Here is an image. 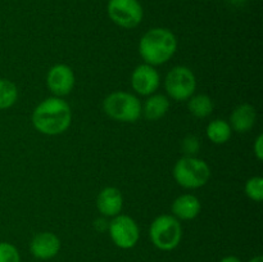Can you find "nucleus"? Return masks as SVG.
<instances>
[{
  "label": "nucleus",
  "instance_id": "1",
  "mask_svg": "<svg viewBox=\"0 0 263 262\" xmlns=\"http://www.w3.org/2000/svg\"><path fill=\"white\" fill-rule=\"evenodd\" d=\"M31 122L35 130L43 135H61L68 130L72 123L71 107L63 98L49 97L36 105Z\"/></svg>",
  "mask_w": 263,
  "mask_h": 262
},
{
  "label": "nucleus",
  "instance_id": "2",
  "mask_svg": "<svg viewBox=\"0 0 263 262\" xmlns=\"http://www.w3.org/2000/svg\"><path fill=\"white\" fill-rule=\"evenodd\" d=\"M177 50V38L171 30L153 27L139 41V54L144 63L157 67L167 63Z\"/></svg>",
  "mask_w": 263,
  "mask_h": 262
},
{
  "label": "nucleus",
  "instance_id": "3",
  "mask_svg": "<svg viewBox=\"0 0 263 262\" xmlns=\"http://www.w3.org/2000/svg\"><path fill=\"white\" fill-rule=\"evenodd\" d=\"M211 167L197 156H184L175 163L172 175L177 184L185 189H199L211 179Z\"/></svg>",
  "mask_w": 263,
  "mask_h": 262
},
{
  "label": "nucleus",
  "instance_id": "4",
  "mask_svg": "<svg viewBox=\"0 0 263 262\" xmlns=\"http://www.w3.org/2000/svg\"><path fill=\"white\" fill-rule=\"evenodd\" d=\"M103 110L113 121L134 123L141 117V102L128 91H113L103 100Z\"/></svg>",
  "mask_w": 263,
  "mask_h": 262
},
{
  "label": "nucleus",
  "instance_id": "5",
  "mask_svg": "<svg viewBox=\"0 0 263 262\" xmlns=\"http://www.w3.org/2000/svg\"><path fill=\"white\" fill-rule=\"evenodd\" d=\"M149 238L156 248L163 252L174 251L181 243V222L172 215L158 216L151 223Z\"/></svg>",
  "mask_w": 263,
  "mask_h": 262
},
{
  "label": "nucleus",
  "instance_id": "6",
  "mask_svg": "<svg viewBox=\"0 0 263 262\" xmlns=\"http://www.w3.org/2000/svg\"><path fill=\"white\" fill-rule=\"evenodd\" d=\"M164 89L170 99L176 100V102H185L195 94L197 77L189 67L175 66L166 74Z\"/></svg>",
  "mask_w": 263,
  "mask_h": 262
},
{
  "label": "nucleus",
  "instance_id": "7",
  "mask_svg": "<svg viewBox=\"0 0 263 262\" xmlns=\"http://www.w3.org/2000/svg\"><path fill=\"white\" fill-rule=\"evenodd\" d=\"M108 17L118 27L133 30L144 18L143 5L139 0H108Z\"/></svg>",
  "mask_w": 263,
  "mask_h": 262
},
{
  "label": "nucleus",
  "instance_id": "8",
  "mask_svg": "<svg viewBox=\"0 0 263 262\" xmlns=\"http://www.w3.org/2000/svg\"><path fill=\"white\" fill-rule=\"evenodd\" d=\"M108 233L116 247L121 249H131L140 239V229L138 222L128 215L115 216L110 218Z\"/></svg>",
  "mask_w": 263,
  "mask_h": 262
},
{
  "label": "nucleus",
  "instance_id": "9",
  "mask_svg": "<svg viewBox=\"0 0 263 262\" xmlns=\"http://www.w3.org/2000/svg\"><path fill=\"white\" fill-rule=\"evenodd\" d=\"M76 84L74 72L68 64L57 63L46 73V86L54 97L63 98L73 90Z\"/></svg>",
  "mask_w": 263,
  "mask_h": 262
},
{
  "label": "nucleus",
  "instance_id": "10",
  "mask_svg": "<svg viewBox=\"0 0 263 262\" xmlns=\"http://www.w3.org/2000/svg\"><path fill=\"white\" fill-rule=\"evenodd\" d=\"M159 85H161L159 72L151 64H139L131 73V86L136 94L149 97L158 90Z\"/></svg>",
  "mask_w": 263,
  "mask_h": 262
},
{
  "label": "nucleus",
  "instance_id": "11",
  "mask_svg": "<svg viewBox=\"0 0 263 262\" xmlns=\"http://www.w3.org/2000/svg\"><path fill=\"white\" fill-rule=\"evenodd\" d=\"M61 239L51 231H41L36 234L30 243V252L35 258L48 261L54 258L61 251Z\"/></svg>",
  "mask_w": 263,
  "mask_h": 262
},
{
  "label": "nucleus",
  "instance_id": "12",
  "mask_svg": "<svg viewBox=\"0 0 263 262\" xmlns=\"http://www.w3.org/2000/svg\"><path fill=\"white\" fill-rule=\"evenodd\" d=\"M97 208L102 216L112 218L120 215L123 208V195L116 186H107L100 190L97 198Z\"/></svg>",
  "mask_w": 263,
  "mask_h": 262
},
{
  "label": "nucleus",
  "instance_id": "13",
  "mask_svg": "<svg viewBox=\"0 0 263 262\" xmlns=\"http://www.w3.org/2000/svg\"><path fill=\"white\" fill-rule=\"evenodd\" d=\"M172 216L179 221H190L198 217L202 211V203L194 194H181L172 202Z\"/></svg>",
  "mask_w": 263,
  "mask_h": 262
},
{
  "label": "nucleus",
  "instance_id": "14",
  "mask_svg": "<svg viewBox=\"0 0 263 262\" xmlns=\"http://www.w3.org/2000/svg\"><path fill=\"white\" fill-rule=\"evenodd\" d=\"M257 122V110L249 103L239 104L235 109L231 112L230 123L231 128L239 134H246L254 127Z\"/></svg>",
  "mask_w": 263,
  "mask_h": 262
},
{
  "label": "nucleus",
  "instance_id": "15",
  "mask_svg": "<svg viewBox=\"0 0 263 262\" xmlns=\"http://www.w3.org/2000/svg\"><path fill=\"white\" fill-rule=\"evenodd\" d=\"M170 98L164 94H154L146 97L144 104H141V115L148 121H158L163 118L170 110Z\"/></svg>",
  "mask_w": 263,
  "mask_h": 262
},
{
  "label": "nucleus",
  "instance_id": "16",
  "mask_svg": "<svg viewBox=\"0 0 263 262\" xmlns=\"http://www.w3.org/2000/svg\"><path fill=\"white\" fill-rule=\"evenodd\" d=\"M205 135H207L208 140L212 141L213 144L221 145L230 140L231 135H233V128H231L229 121L216 118L207 125Z\"/></svg>",
  "mask_w": 263,
  "mask_h": 262
},
{
  "label": "nucleus",
  "instance_id": "17",
  "mask_svg": "<svg viewBox=\"0 0 263 262\" xmlns=\"http://www.w3.org/2000/svg\"><path fill=\"white\" fill-rule=\"evenodd\" d=\"M213 108L212 98L207 94H194L187 99V109L197 118H207L212 115Z\"/></svg>",
  "mask_w": 263,
  "mask_h": 262
},
{
  "label": "nucleus",
  "instance_id": "18",
  "mask_svg": "<svg viewBox=\"0 0 263 262\" xmlns=\"http://www.w3.org/2000/svg\"><path fill=\"white\" fill-rule=\"evenodd\" d=\"M17 99V85L8 79H0V110L13 107Z\"/></svg>",
  "mask_w": 263,
  "mask_h": 262
},
{
  "label": "nucleus",
  "instance_id": "19",
  "mask_svg": "<svg viewBox=\"0 0 263 262\" xmlns=\"http://www.w3.org/2000/svg\"><path fill=\"white\" fill-rule=\"evenodd\" d=\"M247 197L253 202H262L263 200V179L261 176H252L247 180L246 186Z\"/></svg>",
  "mask_w": 263,
  "mask_h": 262
},
{
  "label": "nucleus",
  "instance_id": "20",
  "mask_svg": "<svg viewBox=\"0 0 263 262\" xmlns=\"http://www.w3.org/2000/svg\"><path fill=\"white\" fill-rule=\"evenodd\" d=\"M0 262H21L17 247L8 241H0Z\"/></svg>",
  "mask_w": 263,
  "mask_h": 262
},
{
  "label": "nucleus",
  "instance_id": "21",
  "mask_svg": "<svg viewBox=\"0 0 263 262\" xmlns=\"http://www.w3.org/2000/svg\"><path fill=\"white\" fill-rule=\"evenodd\" d=\"M181 148L182 152L185 153V156H195L200 149L199 139L195 135L185 136L184 140H182L181 143Z\"/></svg>",
  "mask_w": 263,
  "mask_h": 262
},
{
  "label": "nucleus",
  "instance_id": "22",
  "mask_svg": "<svg viewBox=\"0 0 263 262\" xmlns=\"http://www.w3.org/2000/svg\"><path fill=\"white\" fill-rule=\"evenodd\" d=\"M253 154L256 156V158L258 161H262L263 159V135L259 134L258 136L256 138L253 144Z\"/></svg>",
  "mask_w": 263,
  "mask_h": 262
},
{
  "label": "nucleus",
  "instance_id": "23",
  "mask_svg": "<svg viewBox=\"0 0 263 262\" xmlns=\"http://www.w3.org/2000/svg\"><path fill=\"white\" fill-rule=\"evenodd\" d=\"M108 225H109V221H108V218L104 217V216H102V217L97 218V220L94 221L95 230L100 231V233H103V231H107Z\"/></svg>",
  "mask_w": 263,
  "mask_h": 262
},
{
  "label": "nucleus",
  "instance_id": "24",
  "mask_svg": "<svg viewBox=\"0 0 263 262\" xmlns=\"http://www.w3.org/2000/svg\"><path fill=\"white\" fill-rule=\"evenodd\" d=\"M220 262H241V259L236 256H226Z\"/></svg>",
  "mask_w": 263,
  "mask_h": 262
},
{
  "label": "nucleus",
  "instance_id": "25",
  "mask_svg": "<svg viewBox=\"0 0 263 262\" xmlns=\"http://www.w3.org/2000/svg\"><path fill=\"white\" fill-rule=\"evenodd\" d=\"M229 2H230L231 4H234V5H241V4H244L247 0H229Z\"/></svg>",
  "mask_w": 263,
  "mask_h": 262
},
{
  "label": "nucleus",
  "instance_id": "26",
  "mask_svg": "<svg viewBox=\"0 0 263 262\" xmlns=\"http://www.w3.org/2000/svg\"><path fill=\"white\" fill-rule=\"evenodd\" d=\"M249 262H263V257L262 256H256L253 258L249 259Z\"/></svg>",
  "mask_w": 263,
  "mask_h": 262
}]
</instances>
